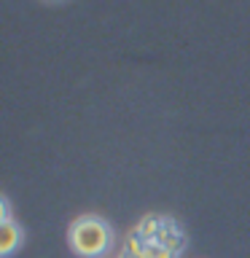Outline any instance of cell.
I'll return each instance as SVG.
<instances>
[{
	"instance_id": "6da1fadb",
	"label": "cell",
	"mask_w": 250,
	"mask_h": 258,
	"mask_svg": "<svg viewBox=\"0 0 250 258\" xmlns=\"http://www.w3.org/2000/svg\"><path fill=\"white\" fill-rule=\"evenodd\" d=\"M68 245L81 258H102L113 247V229L102 215H78L68 226Z\"/></svg>"
},
{
	"instance_id": "7a4b0ae2",
	"label": "cell",
	"mask_w": 250,
	"mask_h": 258,
	"mask_svg": "<svg viewBox=\"0 0 250 258\" xmlns=\"http://www.w3.org/2000/svg\"><path fill=\"white\" fill-rule=\"evenodd\" d=\"M22 242H24V231L14 218L11 221H0V255L11 258L22 247Z\"/></svg>"
},
{
	"instance_id": "3957f363",
	"label": "cell",
	"mask_w": 250,
	"mask_h": 258,
	"mask_svg": "<svg viewBox=\"0 0 250 258\" xmlns=\"http://www.w3.org/2000/svg\"><path fill=\"white\" fill-rule=\"evenodd\" d=\"M0 221H11V202H8L6 194L0 197Z\"/></svg>"
},
{
	"instance_id": "277c9868",
	"label": "cell",
	"mask_w": 250,
	"mask_h": 258,
	"mask_svg": "<svg viewBox=\"0 0 250 258\" xmlns=\"http://www.w3.org/2000/svg\"><path fill=\"white\" fill-rule=\"evenodd\" d=\"M43 3H68V0H43Z\"/></svg>"
}]
</instances>
